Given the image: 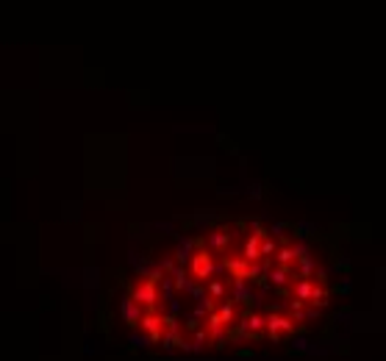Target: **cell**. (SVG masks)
Here are the masks:
<instances>
[{
    "label": "cell",
    "instance_id": "6da1fadb",
    "mask_svg": "<svg viewBox=\"0 0 386 361\" xmlns=\"http://www.w3.org/2000/svg\"><path fill=\"white\" fill-rule=\"evenodd\" d=\"M328 303L325 270L292 228L225 220L144 258L120 297V319L139 345L203 353L286 342Z\"/></svg>",
    "mask_w": 386,
    "mask_h": 361
}]
</instances>
